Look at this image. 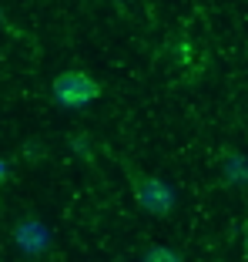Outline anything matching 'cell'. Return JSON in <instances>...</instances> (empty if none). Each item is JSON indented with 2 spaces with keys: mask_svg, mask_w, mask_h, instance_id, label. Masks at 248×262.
<instances>
[{
  "mask_svg": "<svg viewBox=\"0 0 248 262\" xmlns=\"http://www.w3.org/2000/svg\"><path fill=\"white\" fill-rule=\"evenodd\" d=\"M101 81L97 77H91L87 71L81 68H67L61 71V74L54 77V84H51V94H54V101L61 104V108H87V104H94V101L101 98Z\"/></svg>",
  "mask_w": 248,
  "mask_h": 262,
  "instance_id": "obj_1",
  "label": "cell"
},
{
  "mask_svg": "<svg viewBox=\"0 0 248 262\" xmlns=\"http://www.w3.org/2000/svg\"><path fill=\"white\" fill-rule=\"evenodd\" d=\"M134 195H138V205L144 212H151V215H168L171 208H175V192L155 175L141 178L138 185H134Z\"/></svg>",
  "mask_w": 248,
  "mask_h": 262,
  "instance_id": "obj_2",
  "label": "cell"
},
{
  "mask_svg": "<svg viewBox=\"0 0 248 262\" xmlns=\"http://www.w3.org/2000/svg\"><path fill=\"white\" fill-rule=\"evenodd\" d=\"M47 225H40L37 219H23V222L14 225V242L23 255H40L47 249Z\"/></svg>",
  "mask_w": 248,
  "mask_h": 262,
  "instance_id": "obj_3",
  "label": "cell"
},
{
  "mask_svg": "<svg viewBox=\"0 0 248 262\" xmlns=\"http://www.w3.org/2000/svg\"><path fill=\"white\" fill-rule=\"evenodd\" d=\"M141 262H185V259H181L175 249H168V246H151V249H144Z\"/></svg>",
  "mask_w": 248,
  "mask_h": 262,
  "instance_id": "obj_4",
  "label": "cell"
},
{
  "mask_svg": "<svg viewBox=\"0 0 248 262\" xmlns=\"http://www.w3.org/2000/svg\"><path fill=\"white\" fill-rule=\"evenodd\" d=\"M245 262H248V225H245Z\"/></svg>",
  "mask_w": 248,
  "mask_h": 262,
  "instance_id": "obj_5",
  "label": "cell"
},
{
  "mask_svg": "<svg viewBox=\"0 0 248 262\" xmlns=\"http://www.w3.org/2000/svg\"><path fill=\"white\" fill-rule=\"evenodd\" d=\"M0 262H4V259H0Z\"/></svg>",
  "mask_w": 248,
  "mask_h": 262,
  "instance_id": "obj_6",
  "label": "cell"
}]
</instances>
